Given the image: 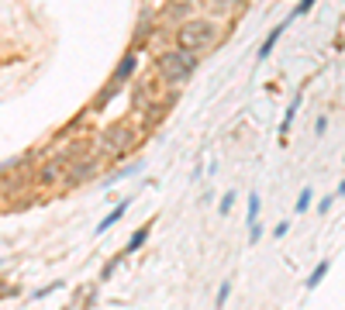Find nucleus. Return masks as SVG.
<instances>
[{
	"label": "nucleus",
	"instance_id": "nucleus-1",
	"mask_svg": "<svg viewBox=\"0 0 345 310\" xmlns=\"http://www.w3.org/2000/svg\"><path fill=\"white\" fill-rule=\"evenodd\" d=\"M159 69H162L166 83H187L193 76V69H197V52H190V48H172V52H166V56L159 59Z\"/></svg>",
	"mask_w": 345,
	"mask_h": 310
},
{
	"label": "nucleus",
	"instance_id": "nucleus-2",
	"mask_svg": "<svg viewBox=\"0 0 345 310\" xmlns=\"http://www.w3.org/2000/svg\"><path fill=\"white\" fill-rule=\"evenodd\" d=\"M214 38H218V28H214L211 21H190V24L180 28V48H190V52L207 48Z\"/></svg>",
	"mask_w": 345,
	"mask_h": 310
},
{
	"label": "nucleus",
	"instance_id": "nucleus-3",
	"mask_svg": "<svg viewBox=\"0 0 345 310\" xmlns=\"http://www.w3.org/2000/svg\"><path fill=\"white\" fill-rule=\"evenodd\" d=\"M283 31H287V21H283V24H276V28H273V31H269L266 35V41H263V48H259V62H266L269 59V52H273V48H276V41H280V35H283Z\"/></svg>",
	"mask_w": 345,
	"mask_h": 310
},
{
	"label": "nucleus",
	"instance_id": "nucleus-4",
	"mask_svg": "<svg viewBox=\"0 0 345 310\" xmlns=\"http://www.w3.org/2000/svg\"><path fill=\"white\" fill-rule=\"evenodd\" d=\"M128 203H132V200H121V203H117L114 211H111V214H107V217H104V221H100V224H97V234L111 231V224H114V221H121V217H124V211H128Z\"/></svg>",
	"mask_w": 345,
	"mask_h": 310
},
{
	"label": "nucleus",
	"instance_id": "nucleus-5",
	"mask_svg": "<svg viewBox=\"0 0 345 310\" xmlns=\"http://www.w3.org/2000/svg\"><path fill=\"white\" fill-rule=\"evenodd\" d=\"M328 269H331V262H318V266H314V269H311V276H307V290H314V286H321V279H325L328 276Z\"/></svg>",
	"mask_w": 345,
	"mask_h": 310
},
{
	"label": "nucleus",
	"instance_id": "nucleus-6",
	"mask_svg": "<svg viewBox=\"0 0 345 310\" xmlns=\"http://www.w3.org/2000/svg\"><path fill=\"white\" fill-rule=\"evenodd\" d=\"M297 107H300V97L287 107V117H283V124H280V135H287V131H290V124H293V117H297Z\"/></svg>",
	"mask_w": 345,
	"mask_h": 310
},
{
	"label": "nucleus",
	"instance_id": "nucleus-7",
	"mask_svg": "<svg viewBox=\"0 0 345 310\" xmlns=\"http://www.w3.org/2000/svg\"><path fill=\"white\" fill-rule=\"evenodd\" d=\"M311 200H314V193H311V186H304V190H300V196H297V203H293V211L304 214L307 207H311Z\"/></svg>",
	"mask_w": 345,
	"mask_h": 310
},
{
	"label": "nucleus",
	"instance_id": "nucleus-8",
	"mask_svg": "<svg viewBox=\"0 0 345 310\" xmlns=\"http://www.w3.org/2000/svg\"><path fill=\"white\" fill-rule=\"evenodd\" d=\"M132 69H135V56H124V62H121V69H117V83H121V79H128L132 76Z\"/></svg>",
	"mask_w": 345,
	"mask_h": 310
},
{
	"label": "nucleus",
	"instance_id": "nucleus-9",
	"mask_svg": "<svg viewBox=\"0 0 345 310\" xmlns=\"http://www.w3.org/2000/svg\"><path fill=\"white\" fill-rule=\"evenodd\" d=\"M228 296H231V283H221V290H218V296H214V307L221 310L225 303H228Z\"/></svg>",
	"mask_w": 345,
	"mask_h": 310
},
{
	"label": "nucleus",
	"instance_id": "nucleus-10",
	"mask_svg": "<svg viewBox=\"0 0 345 310\" xmlns=\"http://www.w3.org/2000/svg\"><path fill=\"white\" fill-rule=\"evenodd\" d=\"M145 238H149V228H142V231L135 234L132 241H128V248H124V252H135V248H142V245H145Z\"/></svg>",
	"mask_w": 345,
	"mask_h": 310
},
{
	"label": "nucleus",
	"instance_id": "nucleus-11",
	"mask_svg": "<svg viewBox=\"0 0 345 310\" xmlns=\"http://www.w3.org/2000/svg\"><path fill=\"white\" fill-rule=\"evenodd\" d=\"M314 4H318V0H300V4H297V11H293V14H290V18H287V24H290V21H293V18H300V14H307V11H311Z\"/></svg>",
	"mask_w": 345,
	"mask_h": 310
},
{
	"label": "nucleus",
	"instance_id": "nucleus-12",
	"mask_svg": "<svg viewBox=\"0 0 345 310\" xmlns=\"http://www.w3.org/2000/svg\"><path fill=\"white\" fill-rule=\"evenodd\" d=\"M255 217H259V196L252 193L249 196V224H255Z\"/></svg>",
	"mask_w": 345,
	"mask_h": 310
},
{
	"label": "nucleus",
	"instance_id": "nucleus-13",
	"mask_svg": "<svg viewBox=\"0 0 345 310\" xmlns=\"http://www.w3.org/2000/svg\"><path fill=\"white\" fill-rule=\"evenodd\" d=\"M231 203H235V193L228 190V193L221 196V203H218V207H221V214H228V211H231Z\"/></svg>",
	"mask_w": 345,
	"mask_h": 310
},
{
	"label": "nucleus",
	"instance_id": "nucleus-14",
	"mask_svg": "<svg viewBox=\"0 0 345 310\" xmlns=\"http://www.w3.org/2000/svg\"><path fill=\"white\" fill-rule=\"evenodd\" d=\"M290 231V224H287V221H283V224H276V231H273V234H276V238H283V234H287Z\"/></svg>",
	"mask_w": 345,
	"mask_h": 310
}]
</instances>
